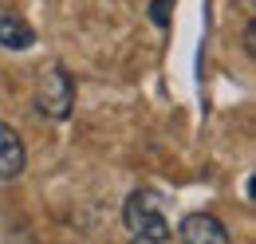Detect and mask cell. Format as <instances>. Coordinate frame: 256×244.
Listing matches in <instances>:
<instances>
[{
	"mask_svg": "<svg viewBox=\"0 0 256 244\" xmlns=\"http://www.w3.org/2000/svg\"><path fill=\"white\" fill-rule=\"evenodd\" d=\"M122 220H126L130 236H142V240H170V209H166V197L154 189H134L122 205Z\"/></svg>",
	"mask_w": 256,
	"mask_h": 244,
	"instance_id": "obj_1",
	"label": "cell"
},
{
	"mask_svg": "<svg viewBox=\"0 0 256 244\" xmlns=\"http://www.w3.org/2000/svg\"><path fill=\"white\" fill-rule=\"evenodd\" d=\"M71 106H75V83H71V75H67L64 67L56 63L36 83V110L52 122H64L71 114Z\"/></svg>",
	"mask_w": 256,
	"mask_h": 244,
	"instance_id": "obj_2",
	"label": "cell"
},
{
	"mask_svg": "<svg viewBox=\"0 0 256 244\" xmlns=\"http://www.w3.org/2000/svg\"><path fill=\"white\" fill-rule=\"evenodd\" d=\"M182 244H232L228 228L213 213H190L182 220Z\"/></svg>",
	"mask_w": 256,
	"mask_h": 244,
	"instance_id": "obj_3",
	"label": "cell"
},
{
	"mask_svg": "<svg viewBox=\"0 0 256 244\" xmlns=\"http://www.w3.org/2000/svg\"><path fill=\"white\" fill-rule=\"evenodd\" d=\"M24 162H28V154H24L20 134H16L8 122H0V182L20 178V174H24Z\"/></svg>",
	"mask_w": 256,
	"mask_h": 244,
	"instance_id": "obj_4",
	"label": "cell"
},
{
	"mask_svg": "<svg viewBox=\"0 0 256 244\" xmlns=\"http://www.w3.org/2000/svg\"><path fill=\"white\" fill-rule=\"evenodd\" d=\"M32 44H36V32H32L28 20L0 12V48H8V52H28Z\"/></svg>",
	"mask_w": 256,
	"mask_h": 244,
	"instance_id": "obj_5",
	"label": "cell"
},
{
	"mask_svg": "<svg viewBox=\"0 0 256 244\" xmlns=\"http://www.w3.org/2000/svg\"><path fill=\"white\" fill-rule=\"evenodd\" d=\"M170 4H174V0H154V4H150V20H154L158 28L170 24Z\"/></svg>",
	"mask_w": 256,
	"mask_h": 244,
	"instance_id": "obj_6",
	"label": "cell"
},
{
	"mask_svg": "<svg viewBox=\"0 0 256 244\" xmlns=\"http://www.w3.org/2000/svg\"><path fill=\"white\" fill-rule=\"evenodd\" d=\"M130 244H166V240H142V236H134Z\"/></svg>",
	"mask_w": 256,
	"mask_h": 244,
	"instance_id": "obj_7",
	"label": "cell"
}]
</instances>
